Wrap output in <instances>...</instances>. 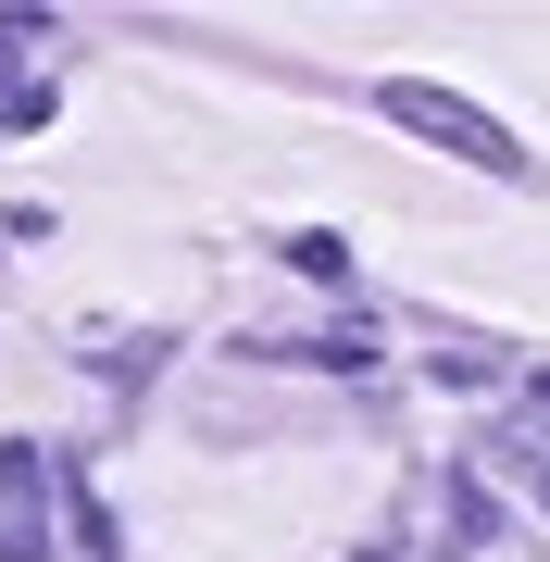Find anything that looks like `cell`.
<instances>
[{
  "label": "cell",
  "instance_id": "obj_1",
  "mask_svg": "<svg viewBox=\"0 0 550 562\" xmlns=\"http://www.w3.org/2000/svg\"><path fill=\"white\" fill-rule=\"evenodd\" d=\"M375 113H388V125H413V138H438V150H463V162H489V176H526V150H513L475 101L426 88V76H388V88H375Z\"/></svg>",
  "mask_w": 550,
  "mask_h": 562
},
{
  "label": "cell",
  "instance_id": "obj_2",
  "mask_svg": "<svg viewBox=\"0 0 550 562\" xmlns=\"http://www.w3.org/2000/svg\"><path fill=\"white\" fill-rule=\"evenodd\" d=\"M50 525H38V450H0V562H38Z\"/></svg>",
  "mask_w": 550,
  "mask_h": 562
},
{
  "label": "cell",
  "instance_id": "obj_3",
  "mask_svg": "<svg viewBox=\"0 0 550 562\" xmlns=\"http://www.w3.org/2000/svg\"><path fill=\"white\" fill-rule=\"evenodd\" d=\"M0 125H50V88H25V76H0Z\"/></svg>",
  "mask_w": 550,
  "mask_h": 562
},
{
  "label": "cell",
  "instance_id": "obj_4",
  "mask_svg": "<svg viewBox=\"0 0 550 562\" xmlns=\"http://www.w3.org/2000/svg\"><path fill=\"white\" fill-rule=\"evenodd\" d=\"M538 401H550V375H538Z\"/></svg>",
  "mask_w": 550,
  "mask_h": 562
},
{
  "label": "cell",
  "instance_id": "obj_5",
  "mask_svg": "<svg viewBox=\"0 0 550 562\" xmlns=\"http://www.w3.org/2000/svg\"><path fill=\"white\" fill-rule=\"evenodd\" d=\"M538 501H550V475H538Z\"/></svg>",
  "mask_w": 550,
  "mask_h": 562
}]
</instances>
